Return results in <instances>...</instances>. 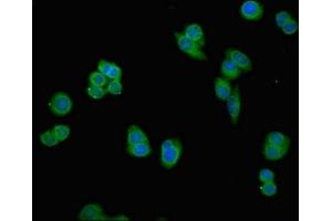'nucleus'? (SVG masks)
<instances>
[{"mask_svg": "<svg viewBox=\"0 0 332 221\" xmlns=\"http://www.w3.org/2000/svg\"><path fill=\"white\" fill-rule=\"evenodd\" d=\"M220 72L221 75H223V78L231 81V80L238 79L243 71H241L240 69L230 59H224L220 64Z\"/></svg>", "mask_w": 332, "mask_h": 221, "instance_id": "f8f14e48", "label": "nucleus"}, {"mask_svg": "<svg viewBox=\"0 0 332 221\" xmlns=\"http://www.w3.org/2000/svg\"><path fill=\"white\" fill-rule=\"evenodd\" d=\"M107 92L112 95H121L123 92V84L121 80H110L106 86Z\"/></svg>", "mask_w": 332, "mask_h": 221, "instance_id": "aec40b11", "label": "nucleus"}, {"mask_svg": "<svg viewBox=\"0 0 332 221\" xmlns=\"http://www.w3.org/2000/svg\"><path fill=\"white\" fill-rule=\"evenodd\" d=\"M183 151V144L178 137L169 138L161 144V164L164 168L172 169L177 165Z\"/></svg>", "mask_w": 332, "mask_h": 221, "instance_id": "f257e3e1", "label": "nucleus"}, {"mask_svg": "<svg viewBox=\"0 0 332 221\" xmlns=\"http://www.w3.org/2000/svg\"><path fill=\"white\" fill-rule=\"evenodd\" d=\"M292 19H293L292 13H290L289 11H286V10H281V11L276 13L275 21H276L277 27L280 28V29H281V28L285 26L288 21H290Z\"/></svg>", "mask_w": 332, "mask_h": 221, "instance_id": "412c9836", "label": "nucleus"}, {"mask_svg": "<svg viewBox=\"0 0 332 221\" xmlns=\"http://www.w3.org/2000/svg\"><path fill=\"white\" fill-rule=\"evenodd\" d=\"M48 107L54 115L66 116L72 110L73 102L66 92L60 91L51 96L49 103H48Z\"/></svg>", "mask_w": 332, "mask_h": 221, "instance_id": "7ed1b4c3", "label": "nucleus"}, {"mask_svg": "<svg viewBox=\"0 0 332 221\" xmlns=\"http://www.w3.org/2000/svg\"><path fill=\"white\" fill-rule=\"evenodd\" d=\"M40 142L43 143V145H45L46 147H54L60 143L57 140V137H55L52 128L46 130V132L40 135Z\"/></svg>", "mask_w": 332, "mask_h": 221, "instance_id": "a211bd4d", "label": "nucleus"}, {"mask_svg": "<svg viewBox=\"0 0 332 221\" xmlns=\"http://www.w3.org/2000/svg\"><path fill=\"white\" fill-rule=\"evenodd\" d=\"M128 145L132 144H138V143H144V142H150L148 135L145 134L144 130L140 127L132 124L128 127V137H127Z\"/></svg>", "mask_w": 332, "mask_h": 221, "instance_id": "4468645a", "label": "nucleus"}, {"mask_svg": "<svg viewBox=\"0 0 332 221\" xmlns=\"http://www.w3.org/2000/svg\"><path fill=\"white\" fill-rule=\"evenodd\" d=\"M186 37L191 39L194 42H196L200 48H203L206 45L205 40V33L203 28L198 24H191L185 27V30L183 32Z\"/></svg>", "mask_w": 332, "mask_h": 221, "instance_id": "9d476101", "label": "nucleus"}, {"mask_svg": "<svg viewBox=\"0 0 332 221\" xmlns=\"http://www.w3.org/2000/svg\"><path fill=\"white\" fill-rule=\"evenodd\" d=\"M298 29H299V24L295 18H293L292 20H290V21H288L285 26L281 28V31L285 34L290 36V34H294L298 31Z\"/></svg>", "mask_w": 332, "mask_h": 221, "instance_id": "5701e85b", "label": "nucleus"}, {"mask_svg": "<svg viewBox=\"0 0 332 221\" xmlns=\"http://www.w3.org/2000/svg\"><path fill=\"white\" fill-rule=\"evenodd\" d=\"M265 143L276 145V146H283L289 147L290 146V138L281 132H271L265 140Z\"/></svg>", "mask_w": 332, "mask_h": 221, "instance_id": "2eb2a0df", "label": "nucleus"}, {"mask_svg": "<svg viewBox=\"0 0 332 221\" xmlns=\"http://www.w3.org/2000/svg\"><path fill=\"white\" fill-rule=\"evenodd\" d=\"M52 130L59 142H65L71 133L70 126L66 125V124H57L52 127Z\"/></svg>", "mask_w": 332, "mask_h": 221, "instance_id": "f3484780", "label": "nucleus"}, {"mask_svg": "<svg viewBox=\"0 0 332 221\" xmlns=\"http://www.w3.org/2000/svg\"><path fill=\"white\" fill-rule=\"evenodd\" d=\"M265 13V8L259 2L256 0H247L240 6V15L245 20L257 21L260 20Z\"/></svg>", "mask_w": 332, "mask_h": 221, "instance_id": "39448f33", "label": "nucleus"}, {"mask_svg": "<svg viewBox=\"0 0 332 221\" xmlns=\"http://www.w3.org/2000/svg\"><path fill=\"white\" fill-rule=\"evenodd\" d=\"M98 71L105 74L109 80H121L122 70L121 68L113 62L107 60H100L98 63Z\"/></svg>", "mask_w": 332, "mask_h": 221, "instance_id": "6e6552de", "label": "nucleus"}, {"mask_svg": "<svg viewBox=\"0 0 332 221\" xmlns=\"http://www.w3.org/2000/svg\"><path fill=\"white\" fill-rule=\"evenodd\" d=\"M227 102V110L230 114L231 120L234 125H236L239 120L240 109H241V99H240V90L239 86L236 85L233 89L232 95L228 98Z\"/></svg>", "mask_w": 332, "mask_h": 221, "instance_id": "0eeeda50", "label": "nucleus"}, {"mask_svg": "<svg viewBox=\"0 0 332 221\" xmlns=\"http://www.w3.org/2000/svg\"><path fill=\"white\" fill-rule=\"evenodd\" d=\"M174 37L176 40V43L179 48V50L188 54L194 60H199V61H206L207 55L202 50L196 42H194L191 39L185 36L183 32H174Z\"/></svg>", "mask_w": 332, "mask_h": 221, "instance_id": "f03ea898", "label": "nucleus"}, {"mask_svg": "<svg viewBox=\"0 0 332 221\" xmlns=\"http://www.w3.org/2000/svg\"><path fill=\"white\" fill-rule=\"evenodd\" d=\"M275 172L269 169V168H262L259 171V182L261 184L269 183V182H274L275 181Z\"/></svg>", "mask_w": 332, "mask_h": 221, "instance_id": "b1692460", "label": "nucleus"}, {"mask_svg": "<svg viewBox=\"0 0 332 221\" xmlns=\"http://www.w3.org/2000/svg\"><path fill=\"white\" fill-rule=\"evenodd\" d=\"M277 190H278V187H277L275 181L261 184V186H260V191H261L262 195L266 196V197L275 196L277 193Z\"/></svg>", "mask_w": 332, "mask_h": 221, "instance_id": "4be33fe9", "label": "nucleus"}, {"mask_svg": "<svg viewBox=\"0 0 332 221\" xmlns=\"http://www.w3.org/2000/svg\"><path fill=\"white\" fill-rule=\"evenodd\" d=\"M78 219L81 221H107V220H126L129 218L126 216H116L110 218L103 212L102 207L98 204L86 205L78 215Z\"/></svg>", "mask_w": 332, "mask_h": 221, "instance_id": "20e7f679", "label": "nucleus"}, {"mask_svg": "<svg viewBox=\"0 0 332 221\" xmlns=\"http://www.w3.org/2000/svg\"><path fill=\"white\" fill-rule=\"evenodd\" d=\"M87 94L93 100H101L108 94L107 89L102 86H95L89 84L87 87Z\"/></svg>", "mask_w": 332, "mask_h": 221, "instance_id": "6ab92c4d", "label": "nucleus"}, {"mask_svg": "<svg viewBox=\"0 0 332 221\" xmlns=\"http://www.w3.org/2000/svg\"><path fill=\"white\" fill-rule=\"evenodd\" d=\"M225 57L226 59H230L233 61L235 64H236L241 71L249 72L252 71L253 63L251 58L248 57L246 53L240 51L239 49H235V48H228L225 51Z\"/></svg>", "mask_w": 332, "mask_h": 221, "instance_id": "423d86ee", "label": "nucleus"}, {"mask_svg": "<svg viewBox=\"0 0 332 221\" xmlns=\"http://www.w3.org/2000/svg\"><path fill=\"white\" fill-rule=\"evenodd\" d=\"M288 149H289V147L276 146V145L265 143L264 148H262V154H264L266 160L276 162V161H279V160H281V158L285 157L288 153Z\"/></svg>", "mask_w": 332, "mask_h": 221, "instance_id": "9b49d317", "label": "nucleus"}, {"mask_svg": "<svg viewBox=\"0 0 332 221\" xmlns=\"http://www.w3.org/2000/svg\"><path fill=\"white\" fill-rule=\"evenodd\" d=\"M89 84L91 85H95V86H102V87H106L109 83V79L106 77L105 74H102L99 71H93L90 73L89 78Z\"/></svg>", "mask_w": 332, "mask_h": 221, "instance_id": "dca6fc26", "label": "nucleus"}, {"mask_svg": "<svg viewBox=\"0 0 332 221\" xmlns=\"http://www.w3.org/2000/svg\"><path fill=\"white\" fill-rule=\"evenodd\" d=\"M214 89H215L216 98L221 101H227L233 93V86L231 81L223 77H217L214 82Z\"/></svg>", "mask_w": 332, "mask_h": 221, "instance_id": "1a4fd4ad", "label": "nucleus"}, {"mask_svg": "<svg viewBox=\"0 0 332 221\" xmlns=\"http://www.w3.org/2000/svg\"><path fill=\"white\" fill-rule=\"evenodd\" d=\"M127 153L137 158H144L148 157L152 154V147L150 142H144V143H138V144H132L128 145L127 146Z\"/></svg>", "mask_w": 332, "mask_h": 221, "instance_id": "ddd939ff", "label": "nucleus"}]
</instances>
